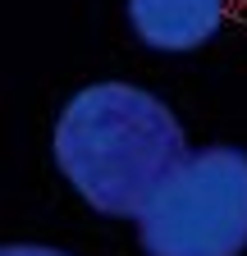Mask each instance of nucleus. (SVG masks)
I'll return each instance as SVG.
<instances>
[{
    "instance_id": "f257e3e1",
    "label": "nucleus",
    "mask_w": 247,
    "mask_h": 256,
    "mask_svg": "<svg viewBox=\"0 0 247 256\" xmlns=\"http://www.w3.org/2000/svg\"><path fill=\"white\" fill-rule=\"evenodd\" d=\"M55 170L110 220H138L188 156L178 114L138 82L78 87L50 133Z\"/></svg>"
},
{
    "instance_id": "f03ea898",
    "label": "nucleus",
    "mask_w": 247,
    "mask_h": 256,
    "mask_svg": "<svg viewBox=\"0 0 247 256\" xmlns=\"http://www.w3.org/2000/svg\"><path fill=\"white\" fill-rule=\"evenodd\" d=\"M146 256H242L247 252V151L197 146L138 215Z\"/></svg>"
},
{
    "instance_id": "7ed1b4c3",
    "label": "nucleus",
    "mask_w": 247,
    "mask_h": 256,
    "mask_svg": "<svg viewBox=\"0 0 247 256\" xmlns=\"http://www.w3.org/2000/svg\"><path fill=\"white\" fill-rule=\"evenodd\" d=\"M124 14L146 50L188 55L220 32L224 0H124Z\"/></svg>"
},
{
    "instance_id": "20e7f679",
    "label": "nucleus",
    "mask_w": 247,
    "mask_h": 256,
    "mask_svg": "<svg viewBox=\"0 0 247 256\" xmlns=\"http://www.w3.org/2000/svg\"><path fill=\"white\" fill-rule=\"evenodd\" d=\"M0 256H69V252L46 247V242H10V247H0Z\"/></svg>"
}]
</instances>
